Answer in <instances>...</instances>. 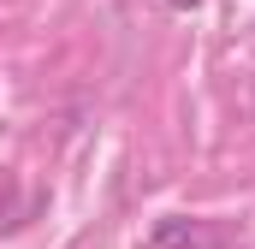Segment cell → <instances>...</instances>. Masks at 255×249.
I'll return each instance as SVG.
<instances>
[{"label": "cell", "instance_id": "obj_1", "mask_svg": "<svg viewBox=\"0 0 255 249\" xmlns=\"http://www.w3.org/2000/svg\"><path fill=\"white\" fill-rule=\"evenodd\" d=\"M148 249H220V232H208L202 220H160Z\"/></svg>", "mask_w": 255, "mask_h": 249}, {"label": "cell", "instance_id": "obj_2", "mask_svg": "<svg viewBox=\"0 0 255 249\" xmlns=\"http://www.w3.org/2000/svg\"><path fill=\"white\" fill-rule=\"evenodd\" d=\"M166 6H172V12H196L202 0H166Z\"/></svg>", "mask_w": 255, "mask_h": 249}]
</instances>
